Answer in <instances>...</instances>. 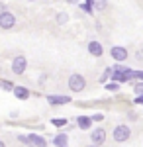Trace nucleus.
<instances>
[{"mask_svg":"<svg viewBox=\"0 0 143 147\" xmlns=\"http://www.w3.org/2000/svg\"><path fill=\"white\" fill-rule=\"evenodd\" d=\"M112 137H114V141H118V143L127 141V139L132 137V129H130V125H125V124L116 125L114 131H112Z\"/></svg>","mask_w":143,"mask_h":147,"instance_id":"obj_1","label":"nucleus"},{"mask_svg":"<svg viewBox=\"0 0 143 147\" xmlns=\"http://www.w3.org/2000/svg\"><path fill=\"white\" fill-rule=\"evenodd\" d=\"M67 84H69V88H71L73 92H82V90H84V86H86V80H84L82 75L73 73V75L69 77V80H67Z\"/></svg>","mask_w":143,"mask_h":147,"instance_id":"obj_2","label":"nucleus"},{"mask_svg":"<svg viewBox=\"0 0 143 147\" xmlns=\"http://www.w3.org/2000/svg\"><path fill=\"white\" fill-rule=\"evenodd\" d=\"M16 16L12 14V12L8 10H4V12H0V28L2 30H12L14 26H16Z\"/></svg>","mask_w":143,"mask_h":147,"instance_id":"obj_3","label":"nucleus"},{"mask_svg":"<svg viewBox=\"0 0 143 147\" xmlns=\"http://www.w3.org/2000/svg\"><path fill=\"white\" fill-rule=\"evenodd\" d=\"M26 69H28V61H26L24 55H18L12 61V73H14V75H24Z\"/></svg>","mask_w":143,"mask_h":147,"instance_id":"obj_4","label":"nucleus"},{"mask_svg":"<svg viewBox=\"0 0 143 147\" xmlns=\"http://www.w3.org/2000/svg\"><path fill=\"white\" fill-rule=\"evenodd\" d=\"M90 141H92V145H94V147L104 145V141H106V131H104L102 127L92 129V131H90Z\"/></svg>","mask_w":143,"mask_h":147,"instance_id":"obj_5","label":"nucleus"},{"mask_svg":"<svg viewBox=\"0 0 143 147\" xmlns=\"http://www.w3.org/2000/svg\"><path fill=\"white\" fill-rule=\"evenodd\" d=\"M110 55H112V59H116L118 63H121V61H125V59L130 57V51H127L125 47H121V45H114L110 49Z\"/></svg>","mask_w":143,"mask_h":147,"instance_id":"obj_6","label":"nucleus"},{"mask_svg":"<svg viewBox=\"0 0 143 147\" xmlns=\"http://www.w3.org/2000/svg\"><path fill=\"white\" fill-rule=\"evenodd\" d=\"M88 53H90L92 57H102L104 47H102L100 41H88Z\"/></svg>","mask_w":143,"mask_h":147,"instance_id":"obj_7","label":"nucleus"},{"mask_svg":"<svg viewBox=\"0 0 143 147\" xmlns=\"http://www.w3.org/2000/svg\"><path fill=\"white\" fill-rule=\"evenodd\" d=\"M47 102L51 104V106H61V104H67V102H71L69 96H59V94H51V96H47Z\"/></svg>","mask_w":143,"mask_h":147,"instance_id":"obj_8","label":"nucleus"},{"mask_svg":"<svg viewBox=\"0 0 143 147\" xmlns=\"http://www.w3.org/2000/svg\"><path fill=\"white\" fill-rule=\"evenodd\" d=\"M28 141H30L32 145H35V147H47V141H45L41 136H35V134L28 136Z\"/></svg>","mask_w":143,"mask_h":147,"instance_id":"obj_9","label":"nucleus"},{"mask_svg":"<svg viewBox=\"0 0 143 147\" xmlns=\"http://www.w3.org/2000/svg\"><path fill=\"white\" fill-rule=\"evenodd\" d=\"M12 92L16 94V98H20V100H28L30 98V90L28 88H24V86H14Z\"/></svg>","mask_w":143,"mask_h":147,"instance_id":"obj_10","label":"nucleus"},{"mask_svg":"<svg viewBox=\"0 0 143 147\" xmlns=\"http://www.w3.org/2000/svg\"><path fill=\"white\" fill-rule=\"evenodd\" d=\"M77 124L80 129H90V125H92V120L88 118V116H78L77 118Z\"/></svg>","mask_w":143,"mask_h":147,"instance_id":"obj_11","label":"nucleus"},{"mask_svg":"<svg viewBox=\"0 0 143 147\" xmlns=\"http://www.w3.org/2000/svg\"><path fill=\"white\" fill-rule=\"evenodd\" d=\"M106 8H108V0H92V10L104 12Z\"/></svg>","mask_w":143,"mask_h":147,"instance_id":"obj_12","label":"nucleus"},{"mask_svg":"<svg viewBox=\"0 0 143 147\" xmlns=\"http://www.w3.org/2000/svg\"><path fill=\"white\" fill-rule=\"evenodd\" d=\"M67 141H69V137H67V134H57V136L53 137V145H57V147L67 145Z\"/></svg>","mask_w":143,"mask_h":147,"instance_id":"obj_13","label":"nucleus"},{"mask_svg":"<svg viewBox=\"0 0 143 147\" xmlns=\"http://www.w3.org/2000/svg\"><path fill=\"white\" fill-rule=\"evenodd\" d=\"M67 22H69V14H65V12H59V14H57V24H59V26H65Z\"/></svg>","mask_w":143,"mask_h":147,"instance_id":"obj_14","label":"nucleus"},{"mask_svg":"<svg viewBox=\"0 0 143 147\" xmlns=\"http://www.w3.org/2000/svg\"><path fill=\"white\" fill-rule=\"evenodd\" d=\"M0 86H2V90H6V92H10L12 88H14V84H12L10 80H2V82H0Z\"/></svg>","mask_w":143,"mask_h":147,"instance_id":"obj_15","label":"nucleus"},{"mask_svg":"<svg viewBox=\"0 0 143 147\" xmlns=\"http://www.w3.org/2000/svg\"><path fill=\"white\" fill-rule=\"evenodd\" d=\"M133 92H135V94H143V82L141 80H137V82L133 84Z\"/></svg>","mask_w":143,"mask_h":147,"instance_id":"obj_16","label":"nucleus"},{"mask_svg":"<svg viewBox=\"0 0 143 147\" xmlns=\"http://www.w3.org/2000/svg\"><path fill=\"white\" fill-rule=\"evenodd\" d=\"M51 124L57 125V127H63V125H67V120H63V118H55V120H51Z\"/></svg>","mask_w":143,"mask_h":147,"instance_id":"obj_17","label":"nucleus"},{"mask_svg":"<svg viewBox=\"0 0 143 147\" xmlns=\"http://www.w3.org/2000/svg\"><path fill=\"white\" fill-rule=\"evenodd\" d=\"M110 73H112V67H108L106 71H104V75L100 77V82H106V80H108V77H110Z\"/></svg>","mask_w":143,"mask_h":147,"instance_id":"obj_18","label":"nucleus"},{"mask_svg":"<svg viewBox=\"0 0 143 147\" xmlns=\"http://www.w3.org/2000/svg\"><path fill=\"white\" fill-rule=\"evenodd\" d=\"M106 88H108V90H118V84L112 80V84H106Z\"/></svg>","mask_w":143,"mask_h":147,"instance_id":"obj_19","label":"nucleus"},{"mask_svg":"<svg viewBox=\"0 0 143 147\" xmlns=\"http://www.w3.org/2000/svg\"><path fill=\"white\" fill-rule=\"evenodd\" d=\"M102 118H104V116H102V114H94V116H92V118H90V120H92V122H100V120H102Z\"/></svg>","mask_w":143,"mask_h":147,"instance_id":"obj_20","label":"nucleus"},{"mask_svg":"<svg viewBox=\"0 0 143 147\" xmlns=\"http://www.w3.org/2000/svg\"><path fill=\"white\" fill-rule=\"evenodd\" d=\"M133 102H135V104H141V102H143V94H137V96H135V100H133Z\"/></svg>","mask_w":143,"mask_h":147,"instance_id":"obj_21","label":"nucleus"},{"mask_svg":"<svg viewBox=\"0 0 143 147\" xmlns=\"http://www.w3.org/2000/svg\"><path fill=\"white\" fill-rule=\"evenodd\" d=\"M18 139H20L22 143H30V141H28V136H18Z\"/></svg>","mask_w":143,"mask_h":147,"instance_id":"obj_22","label":"nucleus"},{"mask_svg":"<svg viewBox=\"0 0 143 147\" xmlns=\"http://www.w3.org/2000/svg\"><path fill=\"white\" fill-rule=\"evenodd\" d=\"M45 80H47V75H41L39 77V84H45Z\"/></svg>","mask_w":143,"mask_h":147,"instance_id":"obj_23","label":"nucleus"},{"mask_svg":"<svg viewBox=\"0 0 143 147\" xmlns=\"http://www.w3.org/2000/svg\"><path fill=\"white\" fill-rule=\"evenodd\" d=\"M80 0H67V4H78Z\"/></svg>","mask_w":143,"mask_h":147,"instance_id":"obj_24","label":"nucleus"},{"mask_svg":"<svg viewBox=\"0 0 143 147\" xmlns=\"http://www.w3.org/2000/svg\"><path fill=\"white\" fill-rule=\"evenodd\" d=\"M6 10V4H2V2H0V12H4Z\"/></svg>","mask_w":143,"mask_h":147,"instance_id":"obj_25","label":"nucleus"},{"mask_svg":"<svg viewBox=\"0 0 143 147\" xmlns=\"http://www.w3.org/2000/svg\"><path fill=\"white\" fill-rule=\"evenodd\" d=\"M0 147H6V143H4V141H2V139H0Z\"/></svg>","mask_w":143,"mask_h":147,"instance_id":"obj_26","label":"nucleus"},{"mask_svg":"<svg viewBox=\"0 0 143 147\" xmlns=\"http://www.w3.org/2000/svg\"><path fill=\"white\" fill-rule=\"evenodd\" d=\"M61 147H69V145H61Z\"/></svg>","mask_w":143,"mask_h":147,"instance_id":"obj_27","label":"nucleus"},{"mask_svg":"<svg viewBox=\"0 0 143 147\" xmlns=\"http://www.w3.org/2000/svg\"><path fill=\"white\" fill-rule=\"evenodd\" d=\"M28 2H33V0H28Z\"/></svg>","mask_w":143,"mask_h":147,"instance_id":"obj_28","label":"nucleus"},{"mask_svg":"<svg viewBox=\"0 0 143 147\" xmlns=\"http://www.w3.org/2000/svg\"><path fill=\"white\" fill-rule=\"evenodd\" d=\"M90 147H94V145H90Z\"/></svg>","mask_w":143,"mask_h":147,"instance_id":"obj_29","label":"nucleus"}]
</instances>
